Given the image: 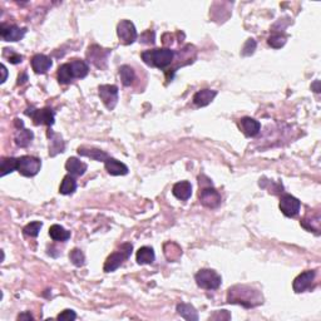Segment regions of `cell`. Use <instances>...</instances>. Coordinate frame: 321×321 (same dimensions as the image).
Segmentation results:
<instances>
[{"label": "cell", "mask_w": 321, "mask_h": 321, "mask_svg": "<svg viewBox=\"0 0 321 321\" xmlns=\"http://www.w3.org/2000/svg\"><path fill=\"white\" fill-rule=\"evenodd\" d=\"M227 303L241 305L246 309L262 305L263 296L261 291L247 285H235L227 291Z\"/></svg>", "instance_id": "1"}, {"label": "cell", "mask_w": 321, "mask_h": 321, "mask_svg": "<svg viewBox=\"0 0 321 321\" xmlns=\"http://www.w3.org/2000/svg\"><path fill=\"white\" fill-rule=\"evenodd\" d=\"M142 61L149 66H154V68H166V66L171 65L175 59V52L171 51L168 48L162 49H149V51H144L141 54Z\"/></svg>", "instance_id": "2"}, {"label": "cell", "mask_w": 321, "mask_h": 321, "mask_svg": "<svg viewBox=\"0 0 321 321\" xmlns=\"http://www.w3.org/2000/svg\"><path fill=\"white\" fill-rule=\"evenodd\" d=\"M133 246L129 242H126V244L121 245L120 249L116 252H113L112 255L108 256V258L106 260L103 266V270L106 272H112V271H116L126 260H128L132 254Z\"/></svg>", "instance_id": "3"}, {"label": "cell", "mask_w": 321, "mask_h": 321, "mask_svg": "<svg viewBox=\"0 0 321 321\" xmlns=\"http://www.w3.org/2000/svg\"><path fill=\"white\" fill-rule=\"evenodd\" d=\"M194 280H196L197 286L204 290H217L220 287L221 281H222L220 275L211 268L199 270L194 275Z\"/></svg>", "instance_id": "4"}, {"label": "cell", "mask_w": 321, "mask_h": 321, "mask_svg": "<svg viewBox=\"0 0 321 321\" xmlns=\"http://www.w3.org/2000/svg\"><path fill=\"white\" fill-rule=\"evenodd\" d=\"M42 168L40 159L33 156H21L18 158V172L25 177H33L38 175Z\"/></svg>", "instance_id": "5"}, {"label": "cell", "mask_w": 321, "mask_h": 321, "mask_svg": "<svg viewBox=\"0 0 321 321\" xmlns=\"http://www.w3.org/2000/svg\"><path fill=\"white\" fill-rule=\"evenodd\" d=\"M25 114L32 118L35 126L45 125L48 127H52L54 125V112L53 109L48 108V107L43 109H35L30 107L25 111Z\"/></svg>", "instance_id": "6"}, {"label": "cell", "mask_w": 321, "mask_h": 321, "mask_svg": "<svg viewBox=\"0 0 321 321\" xmlns=\"http://www.w3.org/2000/svg\"><path fill=\"white\" fill-rule=\"evenodd\" d=\"M117 35L120 42L125 45H129L137 40V29L130 20H121L117 25Z\"/></svg>", "instance_id": "7"}, {"label": "cell", "mask_w": 321, "mask_h": 321, "mask_svg": "<svg viewBox=\"0 0 321 321\" xmlns=\"http://www.w3.org/2000/svg\"><path fill=\"white\" fill-rule=\"evenodd\" d=\"M199 201H201V203L203 204L204 207L217 208L221 204V194L211 183L208 186L201 189V191H199Z\"/></svg>", "instance_id": "8"}, {"label": "cell", "mask_w": 321, "mask_h": 321, "mask_svg": "<svg viewBox=\"0 0 321 321\" xmlns=\"http://www.w3.org/2000/svg\"><path fill=\"white\" fill-rule=\"evenodd\" d=\"M98 94L104 106L112 111L118 103V87L113 84H103L98 88Z\"/></svg>", "instance_id": "9"}, {"label": "cell", "mask_w": 321, "mask_h": 321, "mask_svg": "<svg viewBox=\"0 0 321 321\" xmlns=\"http://www.w3.org/2000/svg\"><path fill=\"white\" fill-rule=\"evenodd\" d=\"M280 210L284 213L286 217H295L297 213L300 212L301 202L296 198V197L291 196V194H282L280 198Z\"/></svg>", "instance_id": "10"}, {"label": "cell", "mask_w": 321, "mask_h": 321, "mask_svg": "<svg viewBox=\"0 0 321 321\" xmlns=\"http://www.w3.org/2000/svg\"><path fill=\"white\" fill-rule=\"evenodd\" d=\"M15 126H16V132L15 135H14V141H15V144L18 147H21V148H25V147L29 146L32 143V141L34 139V133L29 129H25L24 123L21 122V120H15Z\"/></svg>", "instance_id": "11"}, {"label": "cell", "mask_w": 321, "mask_h": 321, "mask_svg": "<svg viewBox=\"0 0 321 321\" xmlns=\"http://www.w3.org/2000/svg\"><path fill=\"white\" fill-rule=\"evenodd\" d=\"M27 28H19L13 24H5L3 23L0 27V35L5 42H18L24 38L27 34Z\"/></svg>", "instance_id": "12"}, {"label": "cell", "mask_w": 321, "mask_h": 321, "mask_svg": "<svg viewBox=\"0 0 321 321\" xmlns=\"http://www.w3.org/2000/svg\"><path fill=\"white\" fill-rule=\"evenodd\" d=\"M109 51L102 49L98 45H92L87 52L88 61L97 66V68H106L107 59H108Z\"/></svg>", "instance_id": "13"}, {"label": "cell", "mask_w": 321, "mask_h": 321, "mask_svg": "<svg viewBox=\"0 0 321 321\" xmlns=\"http://www.w3.org/2000/svg\"><path fill=\"white\" fill-rule=\"evenodd\" d=\"M316 272L314 270H308L305 272L300 273L296 279L292 282V289L296 294H300V292L306 291L308 289H310L311 284L315 280Z\"/></svg>", "instance_id": "14"}, {"label": "cell", "mask_w": 321, "mask_h": 321, "mask_svg": "<svg viewBox=\"0 0 321 321\" xmlns=\"http://www.w3.org/2000/svg\"><path fill=\"white\" fill-rule=\"evenodd\" d=\"M53 65V62L45 54H35L32 58V68L37 74H44Z\"/></svg>", "instance_id": "15"}, {"label": "cell", "mask_w": 321, "mask_h": 321, "mask_svg": "<svg viewBox=\"0 0 321 321\" xmlns=\"http://www.w3.org/2000/svg\"><path fill=\"white\" fill-rule=\"evenodd\" d=\"M240 128L246 137H255L260 133L261 123L251 117H244L240 120Z\"/></svg>", "instance_id": "16"}, {"label": "cell", "mask_w": 321, "mask_h": 321, "mask_svg": "<svg viewBox=\"0 0 321 321\" xmlns=\"http://www.w3.org/2000/svg\"><path fill=\"white\" fill-rule=\"evenodd\" d=\"M48 138H49V156L54 157L58 153L64 152L65 148V143H64L62 135L58 133H54L53 130L49 128L48 129Z\"/></svg>", "instance_id": "17"}, {"label": "cell", "mask_w": 321, "mask_h": 321, "mask_svg": "<svg viewBox=\"0 0 321 321\" xmlns=\"http://www.w3.org/2000/svg\"><path fill=\"white\" fill-rule=\"evenodd\" d=\"M104 167H106L107 172L112 176H125L128 173L127 166L117 161L116 158H112V157L107 158V161L104 162Z\"/></svg>", "instance_id": "18"}, {"label": "cell", "mask_w": 321, "mask_h": 321, "mask_svg": "<svg viewBox=\"0 0 321 321\" xmlns=\"http://www.w3.org/2000/svg\"><path fill=\"white\" fill-rule=\"evenodd\" d=\"M173 196L177 197L181 201H187L192 194V185L189 181H181L177 182L172 189Z\"/></svg>", "instance_id": "19"}, {"label": "cell", "mask_w": 321, "mask_h": 321, "mask_svg": "<svg viewBox=\"0 0 321 321\" xmlns=\"http://www.w3.org/2000/svg\"><path fill=\"white\" fill-rule=\"evenodd\" d=\"M217 96V90H211V89H202L198 90L196 94L193 96V103L197 107H206L213 101Z\"/></svg>", "instance_id": "20"}, {"label": "cell", "mask_w": 321, "mask_h": 321, "mask_svg": "<svg viewBox=\"0 0 321 321\" xmlns=\"http://www.w3.org/2000/svg\"><path fill=\"white\" fill-rule=\"evenodd\" d=\"M78 154L83 157H89V158L94 159V161H98V162H106L107 158H108V154L104 151L98 148H92V147H79L78 148Z\"/></svg>", "instance_id": "21"}, {"label": "cell", "mask_w": 321, "mask_h": 321, "mask_svg": "<svg viewBox=\"0 0 321 321\" xmlns=\"http://www.w3.org/2000/svg\"><path fill=\"white\" fill-rule=\"evenodd\" d=\"M87 168L88 166L78 158H75V157H70V158L66 159L65 170L72 176H83L85 173V171H87Z\"/></svg>", "instance_id": "22"}, {"label": "cell", "mask_w": 321, "mask_h": 321, "mask_svg": "<svg viewBox=\"0 0 321 321\" xmlns=\"http://www.w3.org/2000/svg\"><path fill=\"white\" fill-rule=\"evenodd\" d=\"M70 69H72L73 77L74 79H82V78L87 77L88 72H89V66L85 63L84 61H80V59H73L69 63Z\"/></svg>", "instance_id": "23"}, {"label": "cell", "mask_w": 321, "mask_h": 321, "mask_svg": "<svg viewBox=\"0 0 321 321\" xmlns=\"http://www.w3.org/2000/svg\"><path fill=\"white\" fill-rule=\"evenodd\" d=\"M154 258H156V255H154L153 249L148 246L141 247L135 255V260L139 265H151V263H153Z\"/></svg>", "instance_id": "24"}, {"label": "cell", "mask_w": 321, "mask_h": 321, "mask_svg": "<svg viewBox=\"0 0 321 321\" xmlns=\"http://www.w3.org/2000/svg\"><path fill=\"white\" fill-rule=\"evenodd\" d=\"M176 310H177L178 315L182 316L185 320H189V321L198 320V314H197V310L191 305V304H186V303L178 304Z\"/></svg>", "instance_id": "25"}, {"label": "cell", "mask_w": 321, "mask_h": 321, "mask_svg": "<svg viewBox=\"0 0 321 321\" xmlns=\"http://www.w3.org/2000/svg\"><path fill=\"white\" fill-rule=\"evenodd\" d=\"M49 236L52 240L59 242H65L70 239V232L66 231L65 228L61 225H53L49 228Z\"/></svg>", "instance_id": "26"}, {"label": "cell", "mask_w": 321, "mask_h": 321, "mask_svg": "<svg viewBox=\"0 0 321 321\" xmlns=\"http://www.w3.org/2000/svg\"><path fill=\"white\" fill-rule=\"evenodd\" d=\"M163 250H165V256L167 257V260L172 261V262L177 261L182 256V250L175 242H167V244H165Z\"/></svg>", "instance_id": "27"}, {"label": "cell", "mask_w": 321, "mask_h": 321, "mask_svg": "<svg viewBox=\"0 0 321 321\" xmlns=\"http://www.w3.org/2000/svg\"><path fill=\"white\" fill-rule=\"evenodd\" d=\"M75 190H77V181L72 175H66L62 181L59 192L62 194H72L74 193Z\"/></svg>", "instance_id": "28"}, {"label": "cell", "mask_w": 321, "mask_h": 321, "mask_svg": "<svg viewBox=\"0 0 321 321\" xmlns=\"http://www.w3.org/2000/svg\"><path fill=\"white\" fill-rule=\"evenodd\" d=\"M57 77H58V80L61 84H68V83H70L73 79H74L69 63H64L59 66Z\"/></svg>", "instance_id": "29"}, {"label": "cell", "mask_w": 321, "mask_h": 321, "mask_svg": "<svg viewBox=\"0 0 321 321\" xmlns=\"http://www.w3.org/2000/svg\"><path fill=\"white\" fill-rule=\"evenodd\" d=\"M18 170V158H14V157H6V158L1 159V166H0V176L4 177V176L9 175V173L14 172V171Z\"/></svg>", "instance_id": "30"}, {"label": "cell", "mask_w": 321, "mask_h": 321, "mask_svg": "<svg viewBox=\"0 0 321 321\" xmlns=\"http://www.w3.org/2000/svg\"><path fill=\"white\" fill-rule=\"evenodd\" d=\"M120 77L123 85L129 87V85H132L133 82H134L135 73L134 70H133V68H130L129 65H122L120 68Z\"/></svg>", "instance_id": "31"}, {"label": "cell", "mask_w": 321, "mask_h": 321, "mask_svg": "<svg viewBox=\"0 0 321 321\" xmlns=\"http://www.w3.org/2000/svg\"><path fill=\"white\" fill-rule=\"evenodd\" d=\"M267 43L270 47H272V48L280 49L286 44V37H285L284 34H280V33H275V34L268 37Z\"/></svg>", "instance_id": "32"}, {"label": "cell", "mask_w": 321, "mask_h": 321, "mask_svg": "<svg viewBox=\"0 0 321 321\" xmlns=\"http://www.w3.org/2000/svg\"><path fill=\"white\" fill-rule=\"evenodd\" d=\"M42 226H43L42 222H39V221H34V222L28 223V225L23 228V232H24V235H27V236L37 237L38 235H39Z\"/></svg>", "instance_id": "33"}, {"label": "cell", "mask_w": 321, "mask_h": 321, "mask_svg": "<svg viewBox=\"0 0 321 321\" xmlns=\"http://www.w3.org/2000/svg\"><path fill=\"white\" fill-rule=\"evenodd\" d=\"M69 260L72 261L73 265L77 266V267H80V266H83L85 263V256L79 249H74L70 251Z\"/></svg>", "instance_id": "34"}, {"label": "cell", "mask_w": 321, "mask_h": 321, "mask_svg": "<svg viewBox=\"0 0 321 321\" xmlns=\"http://www.w3.org/2000/svg\"><path fill=\"white\" fill-rule=\"evenodd\" d=\"M256 40L252 39V38H250V39L246 40V43H245L244 48H242V52L241 54L244 57H249V56H252V54L255 53L256 51Z\"/></svg>", "instance_id": "35"}, {"label": "cell", "mask_w": 321, "mask_h": 321, "mask_svg": "<svg viewBox=\"0 0 321 321\" xmlns=\"http://www.w3.org/2000/svg\"><path fill=\"white\" fill-rule=\"evenodd\" d=\"M3 56L5 57V58H8V61L10 62L11 64H19L23 62V56L13 52V49L5 48L3 52Z\"/></svg>", "instance_id": "36"}, {"label": "cell", "mask_w": 321, "mask_h": 321, "mask_svg": "<svg viewBox=\"0 0 321 321\" xmlns=\"http://www.w3.org/2000/svg\"><path fill=\"white\" fill-rule=\"evenodd\" d=\"M57 319H58V320H65V321L72 320L73 321L77 319V315H75V313L73 310H64L63 313H61L58 316H57Z\"/></svg>", "instance_id": "37"}, {"label": "cell", "mask_w": 321, "mask_h": 321, "mask_svg": "<svg viewBox=\"0 0 321 321\" xmlns=\"http://www.w3.org/2000/svg\"><path fill=\"white\" fill-rule=\"evenodd\" d=\"M210 319L211 320H230V319H231V315H230L226 310H221V311H216V314H213Z\"/></svg>", "instance_id": "38"}, {"label": "cell", "mask_w": 321, "mask_h": 321, "mask_svg": "<svg viewBox=\"0 0 321 321\" xmlns=\"http://www.w3.org/2000/svg\"><path fill=\"white\" fill-rule=\"evenodd\" d=\"M141 40H142V43H144V44H153L154 43V32L148 30V32L143 33V34L141 35Z\"/></svg>", "instance_id": "39"}, {"label": "cell", "mask_w": 321, "mask_h": 321, "mask_svg": "<svg viewBox=\"0 0 321 321\" xmlns=\"http://www.w3.org/2000/svg\"><path fill=\"white\" fill-rule=\"evenodd\" d=\"M18 320H33V316L30 313H23L18 316Z\"/></svg>", "instance_id": "40"}, {"label": "cell", "mask_w": 321, "mask_h": 321, "mask_svg": "<svg viewBox=\"0 0 321 321\" xmlns=\"http://www.w3.org/2000/svg\"><path fill=\"white\" fill-rule=\"evenodd\" d=\"M311 88L314 89V92H316V93H320V80H315V82L311 84Z\"/></svg>", "instance_id": "41"}, {"label": "cell", "mask_w": 321, "mask_h": 321, "mask_svg": "<svg viewBox=\"0 0 321 321\" xmlns=\"http://www.w3.org/2000/svg\"><path fill=\"white\" fill-rule=\"evenodd\" d=\"M1 72H3V78H1V84H3V83H5L6 77H8V69H6V66L4 64L1 65Z\"/></svg>", "instance_id": "42"}, {"label": "cell", "mask_w": 321, "mask_h": 321, "mask_svg": "<svg viewBox=\"0 0 321 321\" xmlns=\"http://www.w3.org/2000/svg\"><path fill=\"white\" fill-rule=\"evenodd\" d=\"M28 79V77H27V74H21V75H19V82H18V84H23V83L25 82V80Z\"/></svg>", "instance_id": "43"}]
</instances>
